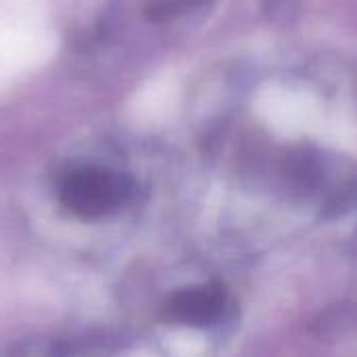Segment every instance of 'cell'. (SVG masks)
<instances>
[{
	"label": "cell",
	"instance_id": "cell-1",
	"mask_svg": "<svg viewBox=\"0 0 357 357\" xmlns=\"http://www.w3.org/2000/svg\"><path fill=\"white\" fill-rule=\"evenodd\" d=\"M132 197V180L105 165H79L59 186L61 205L75 218L100 220L117 213Z\"/></svg>",
	"mask_w": 357,
	"mask_h": 357
},
{
	"label": "cell",
	"instance_id": "cell-2",
	"mask_svg": "<svg viewBox=\"0 0 357 357\" xmlns=\"http://www.w3.org/2000/svg\"><path fill=\"white\" fill-rule=\"evenodd\" d=\"M228 297L222 287L203 284L176 293L165 303V316L169 322L184 326H213L224 318Z\"/></svg>",
	"mask_w": 357,
	"mask_h": 357
}]
</instances>
